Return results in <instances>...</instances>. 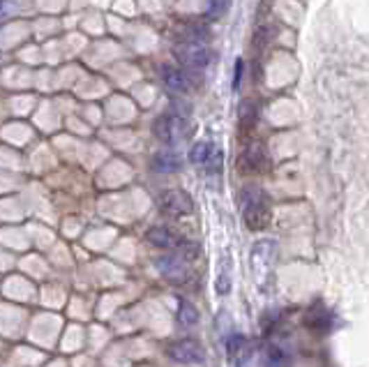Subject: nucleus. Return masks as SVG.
I'll return each instance as SVG.
<instances>
[{"mask_svg":"<svg viewBox=\"0 0 369 367\" xmlns=\"http://www.w3.org/2000/svg\"><path fill=\"white\" fill-rule=\"evenodd\" d=\"M152 132L162 143H178L180 139L187 136V120H184L182 116L164 114L155 120Z\"/></svg>","mask_w":369,"mask_h":367,"instance_id":"f257e3e1","label":"nucleus"},{"mask_svg":"<svg viewBox=\"0 0 369 367\" xmlns=\"http://www.w3.org/2000/svg\"><path fill=\"white\" fill-rule=\"evenodd\" d=\"M166 356L180 365H201L205 361L203 347L194 340H178V342L168 344Z\"/></svg>","mask_w":369,"mask_h":367,"instance_id":"f03ea898","label":"nucleus"},{"mask_svg":"<svg viewBox=\"0 0 369 367\" xmlns=\"http://www.w3.org/2000/svg\"><path fill=\"white\" fill-rule=\"evenodd\" d=\"M159 208L166 212V215H173V217H182V215H189L191 212V199L187 192H182V189H166V192L159 194Z\"/></svg>","mask_w":369,"mask_h":367,"instance_id":"7ed1b4c3","label":"nucleus"},{"mask_svg":"<svg viewBox=\"0 0 369 367\" xmlns=\"http://www.w3.org/2000/svg\"><path fill=\"white\" fill-rule=\"evenodd\" d=\"M175 58L184 65V68L191 70H201L210 63V51L203 47V44H194V42H184L175 49Z\"/></svg>","mask_w":369,"mask_h":367,"instance_id":"20e7f679","label":"nucleus"},{"mask_svg":"<svg viewBox=\"0 0 369 367\" xmlns=\"http://www.w3.org/2000/svg\"><path fill=\"white\" fill-rule=\"evenodd\" d=\"M242 219H245L249 231H263L272 219V210H270L268 201L261 199V201L242 205Z\"/></svg>","mask_w":369,"mask_h":367,"instance_id":"39448f33","label":"nucleus"},{"mask_svg":"<svg viewBox=\"0 0 369 367\" xmlns=\"http://www.w3.org/2000/svg\"><path fill=\"white\" fill-rule=\"evenodd\" d=\"M155 266H157V270L168 282L182 284L189 280L187 263H184L180 256H157V259H155Z\"/></svg>","mask_w":369,"mask_h":367,"instance_id":"423d86ee","label":"nucleus"},{"mask_svg":"<svg viewBox=\"0 0 369 367\" xmlns=\"http://www.w3.org/2000/svg\"><path fill=\"white\" fill-rule=\"evenodd\" d=\"M265 164H268V157H265V150H263L261 143H249L238 157V169L242 173L263 171Z\"/></svg>","mask_w":369,"mask_h":367,"instance_id":"0eeeda50","label":"nucleus"},{"mask_svg":"<svg viewBox=\"0 0 369 367\" xmlns=\"http://www.w3.org/2000/svg\"><path fill=\"white\" fill-rule=\"evenodd\" d=\"M146 240L162 249H178L182 243L180 236H175V233L171 229H166V226H152V229L146 233Z\"/></svg>","mask_w":369,"mask_h":367,"instance_id":"6e6552de","label":"nucleus"},{"mask_svg":"<svg viewBox=\"0 0 369 367\" xmlns=\"http://www.w3.org/2000/svg\"><path fill=\"white\" fill-rule=\"evenodd\" d=\"M305 328H309L312 333H328V330L332 328V314L326 310V307H321V305H316L314 310H309L307 312V317H305Z\"/></svg>","mask_w":369,"mask_h":367,"instance_id":"1a4fd4ad","label":"nucleus"},{"mask_svg":"<svg viewBox=\"0 0 369 367\" xmlns=\"http://www.w3.org/2000/svg\"><path fill=\"white\" fill-rule=\"evenodd\" d=\"M162 81L173 93H187L189 91V77L182 70L173 65H162Z\"/></svg>","mask_w":369,"mask_h":367,"instance_id":"9d476101","label":"nucleus"},{"mask_svg":"<svg viewBox=\"0 0 369 367\" xmlns=\"http://www.w3.org/2000/svg\"><path fill=\"white\" fill-rule=\"evenodd\" d=\"M152 169L159 173H171L180 169V157L175 155L173 150H159L157 155L152 157Z\"/></svg>","mask_w":369,"mask_h":367,"instance_id":"9b49d317","label":"nucleus"},{"mask_svg":"<svg viewBox=\"0 0 369 367\" xmlns=\"http://www.w3.org/2000/svg\"><path fill=\"white\" fill-rule=\"evenodd\" d=\"M226 351L233 363H242V358H247V351H249L247 337L240 333H231V337H228V342H226Z\"/></svg>","mask_w":369,"mask_h":367,"instance_id":"f8f14e48","label":"nucleus"},{"mask_svg":"<svg viewBox=\"0 0 369 367\" xmlns=\"http://www.w3.org/2000/svg\"><path fill=\"white\" fill-rule=\"evenodd\" d=\"M215 153H217V148H215L212 143H208V141H198V143L191 146V150H189V162H191V164H208Z\"/></svg>","mask_w":369,"mask_h":367,"instance_id":"ddd939ff","label":"nucleus"},{"mask_svg":"<svg viewBox=\"0 0 369 367\" xmlns=\"http://www.w3.org/2000/svg\"><path fill=\"white\" fill-rule=\"evenodd\" d=\"M178 321L180 326L184 328H191L198 324V310L187 300H180V307H178Z\"/></svg>","mask_w":369,"mask_h":367,"instance_id":"4468645a","label":"nucleus"},{"mask_svg":"<svg viewBox=\"0 0 369 367\" xmlns=\"http://www.w3.org/2000/svg\"><path fill=\"white\" fill-rule=\"evenodd\" d=\"M256 114H258V109L252 100H245L240 104V127L242 130H249V127H254V123H256Z\"/></svg>","mask_w":369,"mask_h":367,"instance_id":"2eb2a0df","label":"nucleus"},{"mask_svg":"<svg viewBox=\"0 0 369 367\" xmlns=\"http://www.w3.org/2000/svg\"><path fill=\"white\" fill-rule=\"evenodd\" d=\"M228 5H231V0H210V5H208V12H205V17H208V19H219V17H224L226 10H228Z\"/></svg>","mask_w":369,"mask_h":367,"instance_id":"dca6fc26","label":"nucleus"},{"mask_svg":"<svg viewBox=\"0 0 369 367\" xmlns=\"http://www.w3.org/2000/svg\"><path fill=\"white\" fill-rule=\"evenodd\" d=\"M215 289H217V293H221V296H224V293L231 291V280H228L226 275H219L217 282H215Z\"/></svg>","mask_w":369,"mask_h":367,"instance_id":"f3484780","label":"nucleus"},{"mask_svg":"<svg viewBox=\"0 0 369 367\" xmlns=\"http://www.w3.org/2000/svg\"><path fill=\"white\" fill-rule=\"evenodd\" d=\"M282 361H284L282 351H279V349H275V347H272V349H268V367H277V365L282 363Z\"/></svg>","mask_w":369,"mask_h":367,"instance_id":"a211bd4d","label":"nucleus"},{"mask_svg":"<svg viewBox=\"0 0 369 367\" xmlns=\"http://www.w3.org/2000/svg\"><path fill=\"white\" fill-rule=\"evenodd\" d=\"M240 77H242V61L238 58V61H235V77H233V88H238V86H240Z\"/></svg>","mask_w":369,"mask_h":367,"instance_id":"6ab92c4d","label":"nucleus"}]
</instances>
